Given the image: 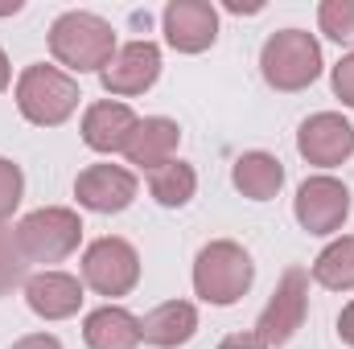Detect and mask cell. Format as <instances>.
I'll use <instances>...</instances> for the list:
<instances>
[{
	"mask_svg": "<svg viewBox=\"0 0 354 349\" xmlns=\"http://www.w3.org/2000/svg\"><path fill=\"white\" fill-rule=\"evenodd\" d=\"M317 25L330 41L354 46V0H326L317 8Z\"/></svg>",
	"mask_w": 354,
	"mask_h": 349,
	"instance_id": "obj_21",
	"label": "cell"
},
{
	"mask_svg": "<svg viewBox=\"0 0 354 349\" xmlns=\"http://www.w3.org/2000/svg\"><path fill=\"white\" fill-rule=\"evenodd\" d=\"M198 333V308L189 300H165L140 321V341L157 349H177Z\"/></svg>",
	"mask_w": 354,
	"mask_h": 349,
	"instance_id": "obj_16",
	"label": "cell"
},
{
	"mask_svg": "<svg viewBox=\"0 0 354 349\" xmlns=\"http://www.w3.org/2000/svg\"><path fill=\"white\" fill-rule=\"evenodd\" d=\"M21 193H25L21 165H12L8 157H0V226H4V218H12V210L21 206Z\"/></svg>",
	"mask_w": 354,
	"mask_h": 349,
	"instance_id": "obj_23",
	"label": "cell"
},
{
	"mask_svg": "<svg viewBox=\"0 0 354 349\" xmlns=\"http://www.w3.org/2000/svg\"><path fill=\"white\" fill-rule=\"evenodd\" d=\"M25 304L41 321H66L83 308V279L66 271H37L25 279Z\"/></svg>",
	"mask_w": 354,
	"mask_h": 349,
	"instance_id": "obj_13",
	"label": "cell"
},
{
	"mask_svg": "<svg viewBox=\"0 0 354 349\" xmlns=\"http://www.w3.org/2000/svg\"><path fill=\"white\" fill-rule=\"evenodd\" d=\"M292 214L301 222V230L309 235H334L342 230V222L351 218V189L338 177H305L292 201Z\"/></svg>",
	"mask_w": 354,
	"mask_h": 349,
	"instance_id": "obj_8",
	"label": "cell"
},
{
	"mask_svg": "<svg viewBox=\"0 0 354 349\" xmlns=\"http://www.w3.org/2000/svg\"><path fill=\"white\" fill-rule=\"evenodd\" d=\"M161 21H165V41L177 54H202L218 37V12L210 0H169Z\"/></svg>",
	"mask_w": 354,
	"mask_h": 349,
	"instance_id": "obj_12",
	"label": "cell"
},
{
	"mask_svg": "<svg viewBox=\"0 0 354 349\" xmlns=\"http://www.w3.org/2000/svg\"><path fill=\"white\" fill-rule=\"evenodd\" d=\"M12 83V70H8V54L0 50V94H4V87Z\"/></svg>",
	"mask_w": 354,
	"mask_h": 349,
	"instance_id": "obj_28",
	"label": "cell"
},
{
	"mask_svg": "<svg viewBox=\"0 0 354 349\" xmlns=\"http://www.w3.org/2000/svg\"><path fill=\"white\" fill-rule=\"evenodd\" d=\"M231 181L243 197L252 201H272L284 185V165L272 157V152H243L231 169Z\"/></svg>",
	"mask_w": 354,
	"mask_h": 349,
	"instance_id": "obj_18",
	"label": "cell"
},
{
	"mask_svg": "<svg viewBox=\"0 0 354 349\" xmlns=\"http://www.w3.org/2000/svg\"><path fill=\"white\" fill-rule=\"evenodd\" d=\"M330 83H334V94H338L346 107H354V54H346V58L334 66Z\"/></svg>",
	"mask_w": 354,
	"mask_h": 349,
	"instance_id": "obj_24",
	"label": "cell"
},
{
	"mask_svg": "<svg viewBox=\"0 0 354 349\" xmlns=\"http://www.w3.org/2000/svg\"><path fill=\"white\" fill-rule=\"evenodd\" d=\"M115 29L95 17V12H62L54 25H50V54L58 66L75 70V74H103L115 58Z\"/></svg>",
	"mask_w": 354,
	"mask_h": 349,
	"instance_id": "obj_1",
	"label": "cell"
},
{
	"mask_svg": "<svg viewBox=\"0 0 354 349\" xmlns=\"http://www.w3.org/2000/svg\"><path fill=\"white\" fill-rule=\"evenodd\" d=\"M12 349H62V341L54 333H29V337H21Z\"/></svg>",
	"mask_w": 354,
	"mask_h": 349,
	"instance_id": "obj_25",
	"label": "cell"
},
{
	"mask_svg": "<svg viewBox=\"0 0 354 349\" xmlns=\"http://www.w3.org/2000/svg\"><path fill=\"white\" fill-rule=\"evenodd\" d=\"M260 70H264V83L272 90L297 94V90L317 83V74H322V46L305 29H280L260 50Z\"/></svg>",
	"mask_w": 354,
	"mask_h": 349,
	"instance_id": "obj_3",
	"label": "cell"
},
{
	"mask_svg": "<svg viewBox=\"0 0 354 349\" xmlns=\"http://www.w3.org/2000/svg\"><path fill=\"white\" fill-rule=\"evenodd\" d=\"M177 144H181V128H177L174 119H165V115H149V119L136 123V132H132L124 157H128V165H140V169L153 173V169H161V165L174 161Z\"/></svg>",
	"mask_w": 354,
	"mask_h": 349,
	"instance_id": "obj_15",
	"label": "cell"
},
{
	"mask_svg": "<svg viewBox=\"0 0 354 349\" xmlns=\"http://www.w3.org/2000/svg\"><path fill=\"white\" fill-rule=\"evenodd\" d=\"M21 279H25V255L17 247V235L0 226V296L12 292Z\"/></svg>",
	"mask_w": 354,
	"mask_h": 349,
	"instance_id": "obj_22",
	"label": "cell"
},
{
	"mask_svg": "<svg viewBox=\"0 0 354 349\" xmlns=\"http://www.w3.org/2000/svg\"><path fill=\"white\" fill-rule=\"evenodd\" d=\"M218 349H268L256 333H231V337H223V346Z\"/></svg>",
	"mask_w": 354,
	"mask_h": 349,
	"instance_id": "obj_26",
	"label": "cell"
},
{
	"mask_svg": "<svg viewBox=\"0 0 354 349\" xmlns=\"http://www.w3.org/2000/svg\"><path fill=\"white\" fill-rule=\"evenodd\" d=\"M297 152L317 169H338L354 157V128L338 111H317L297 132Z\"/></svg>",
	"mask_w": 354,
	"mask_h": 349,
	"instance_id": "obj_9",
	"label": "cell"
},
{
	"mask_svg": "<svg viewBox=\"0 0 354 349\" xmlns=\"http://www.w3.org/2000/svg\"><path fill=\"white\" fill-rule=\"evenodd\" d=\"M79 99H83V94H79V83H75L66 70L46 66V62L25 66L21 79H17V107H21V115H25L29 123H37V128H58V123H66V119L75 115Z\"/></svg>",
	"mask_w": 354,
	"mask_h": 349,
	"instance_id": "obj_4",
	"label": "cell"
},
{
	"mask_svg": "<svg viewBox=\"0 0 354 349\" xmlns=\"http://www.w3.org/2000/svg\"><path fill=\"white\" fill-rule=\"evenodd\" d=\"M83 283L95 296H128L140 283V255L128 239H95L83 251Z\"/></svg>",
	"mask_w": 354,
	"mask_h": 349,
	"instance_id": "obj_7",
	"label": "cell"
},
{
	"mask_svg": "<svg viewBox=\"0 0 354 349\" xmlns=\"http://www.w3.org/2000/svg\"><path fill=\"white\" fill-rule=\"evenodd\" d=\"M12 235L25 263H62L83 243V218L66 206H46V210L25 214Z\"/></svg>",
	"mask_w": 354,
	"mask_h": 349,
	"instance_id": "obj_5",
	"label": "cell"
},
{
	"mask_svg": "<svg viewBox=\"0 0 354 349\" xmlns=\"http://www.w3.org/2000/svg\"><path fill=\"white\" fill-rule=\"evenodd\" d=\"M161 79V50L153 41H128L115 50L111 66L99 74V83L107 94L115 99H132V94H145Z\"/></svg>",
	"mask_w": 354,
	"mask_h": 349,
	"instance_id": "obj_10",
	"label": "cell"
},
{
	"mask_svg": "<svg viewBox=\"0 0 354 349\" xmlns=\"http://www.w3.org/2000/svg\"><path fill=\"white\" fill-rule=\"evenodd\" d=\"M252 279H256V263H252V255L239 243H231V239L206 243L198 251V259H194V292H198V300H206L214 308L239 304L248 296Z\"/></svg>",
	"mask_w": 354,
	"mask_h": 349,
	"instance_id": "obj_2",
	"label": "cell"
},
{
	"mask_svg": "<svg viewBox=\"0 0 354 349\" xmlns=\"http://www.w3.org/2000/svg\"><path fill=\"white\" fill-rule=\"evenodd\" d=\"M338 337H342V341L354 349V300L342 308V317H338Z\"/></svg>",
	"mask_w": 354,
	"mask_h": 349,
	"instance_id": "obj_27",
	"label": "cell"
},
{
	"mask_svg": "<svg viewBox=\"0 0 354 349\" xmlns=\"http://www.w3.org/2000/svg\"><path fill=\"white\" fill-rule=\"evenodd\" d=\"M313 279L330 292H354V235L334 239L313 259Z\"/></svg>",
	"mask_w": 354,
	"mask_h": 349,
	"instance_id": "obj_19",
	"label": "cell"
},
{
	"mask_svg": "<svg viewBox=\"0 0 354 349\" xmlns=\"http://www.w3.org/2000/svg\"><path fill=\"white\" fill-rule=\"evenodd\" d=\"M83 341L91 349H136L140 346V317H132L120 304H103V308L87 312Z\"/></svg>",
	"mask_w": 354,
	"mask_h": 349,
	"instance_id": "obj_17",
	"label": "cell"
},
{
	"mask_svg": "<svg viewBox=\"0 0 354 349\" xmlns=\"http://www.w3.org/2000/svg\"><path fill=\"white\" fill-rule=\"evenodd\" d=\"M227 8H231V12H260V8H264V4H239V0H231V4H227Z\"/></svg>",
	"mask_w": 354,
	"mask_h": 349,
	"instance_id": "obj_29",
	"label": "cell"
},
{
	"mask_svg": "<svg viewBox=\"0 0 354 349\" xmlns=\"http://www.w3.org/2000/svg\"><path fill=\"white\" fill-rule=\"evenodd\" d=\"M309 317V271L305 267H284L272 300L264 304V312L256 317V337L268 349H280L297 337V329Z\"/></svg>",
	"mask_w": 354,
	"mask_h": 349,
	"instance_id": "obj_6",
	"label": "cell"
},
{
	"mask_svg": "<svg viewBox=\"0 0 354 349\" xmlns=\"http://www.w3.org/2000/svg\"><path fill=\"white\" fill-rule=\"evenodd\" d=\"M194 189H198V173H194V165H185V161H169V165L153 169V177H149V193H153L157 206H165V210H181V206L194 197Z\"/></svg>",
	"mask_w": 354,
	"mask_h": 349,
	"instance_id": "obj_20",
	"label": "cell"
},
{
	"mask_svg": "<svg viewBox=\"0 0 354 349\" xmlns=\"http://www.w3.org/2000/svg\"><path fill=\"white\" fill-rule=\"evenodd\" d=\"M136 123L140 119H136V111L128 103H115V99L91 103L83 111V144L91 152H124Z\"/></svg>",
	"mask_w": 354,
	"mask_h": 349,
	"instance_id": "obj_14",
	"label": "cell"
},
{
	"mask_svg": "<svg viewBox=\"0 0 354 349\" xmlns=\"http://www.w3.org/2000/svg\"><path fill=\"white\" fill-rule=\"evenodd\" d=\"M75 197L91 214H120L136 201V173L124 165H87L75 177Z\"/></svg>",
	"mask_w": 354,
	"mask_h": 349,
	"instance_id": "obj_11",
	"label": "cell"
}]
</instances>
